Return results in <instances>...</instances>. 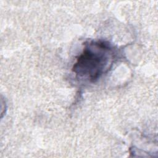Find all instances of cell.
Instances as JSON below:
<instances>
[{"label":"cell","instance_id":"cell-1","mask_svg":"<svg viewBox=\"0 0 158 158\" xmlns=\"http://www.w3.org/2000/svg\"><path fill=\"white\" fill-rule=\"evenodd\" d=\"M112 56L113 50L109 43L91 41L85 45L73 65V71L80 79L94 82L107 69Z\"/></svg>","mask_w":158,"mask_h":158}]
</instances>
